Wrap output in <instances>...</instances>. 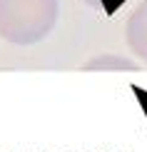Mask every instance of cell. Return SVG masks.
Listing matches in <instances>:
<instances>
[{
  "label": "cell",
  "mask_w": 147,
  "mask_h": 152,
  "mask_svg": "<svg viewBox=\"0 0 147 152\" xmlns=\"http://www.w3.org/2000/svg\"><path fill=\"white\" fill-rule=\"evenodd\" d=\"M60 15L57 0H0V37L10 45L45 40Z\"/></svg>",
  "instance_id": "1"
},
{
  "label": "cell",
  "mask_w": 147,
  "mask_h": 152,
  "mask_svg": "<svg viewBox=\"0 0 147 152\" xmlns=\"http://www.w3.org/2000/svg\"><path fill=\"white\" fill-rule=\"evenodd\" d=\"M125 40H127V48L132 50V55L147 62V0H142L130 12V18L125 23Z\"/></svg>",
  "instance_id": "2"
},
{
  "label": "cell",
  "mask_w": 147,
  "mask_h": 152,
  "mask_svg": "<svg viewBox=\"0 0 147 152\" xmlns=\"http://www.w3.org/2000/svg\"><path fill=\"white\" fill-rule=\"evenodd\" d=\"M85 70H137V65L120 55H97L85 65Z\"/></svg>",
  "instance_id": "3"
},
{
  "label": "cell",
  "mask_w": 147,
  "mask_h": 152,
  "mask_svg": "<svg viewBox=\"0 0 147 152\" xmlns=\"http://www.w3.org/2000/svg\"><path fill=\"white\" fill-rule=\"evenodd\" d=\"M82 3L87 5V8L97 10V12H105V15H115L127 0H82Z\"/></svg>",
  "instance_id": "4"
}]
</instances>
